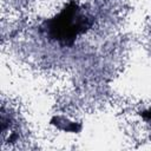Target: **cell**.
Instances as JSON below:
<instances>
[{"mask_svg":"<svg viewBox=\"0 0 151 151\" xmlns=\"http://www.w3.org/2000/svg\"><path fill=\"white\" fill-rule=\"evenodd\" d=\"M92 24V17L85 13L78 4L70 2L54 18L44 22V29L50 39L63 46H72L80 34L91 28Z\"/></svg>","mask_w":151,"mask_h":151,"instance_id":"obj_1","label":"cell"},{"mask_svg":"<svg viewBox=\"0 0 151 151\" xmlns=\"http://www.w3.org/2000/svg\"><path fill=\"white\" fill-rule=\"evenodd\" d=\"M52 124H54L58 129H61L64 131H70V132H78L80 130V125L77 123L70 122L68 119L64 117H54L52 119Z\"/></svg>","mask_w":151,"mask_h":151,"instance_id":"obj_2","label":"cell"},{"mask_svg":"<svg viewBox=\"0 0 151 151\" xmlns=\"http://www.w3.org/2000/svg\"><path fill=\"white\" fill-rule=\"evenodd\" d=\"M142 116H143L144 118H149V119H151V111H149V112H144V113H142Z\"/></svg>","mask_w":151,"mask_h":151,"instance_id":"obj_3","label":"cell"}]
</instances>
